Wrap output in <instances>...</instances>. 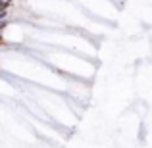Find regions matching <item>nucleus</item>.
Returning a JSON list of instances; mask_svg holds the SVG:
<instances>
[]
</instances>
